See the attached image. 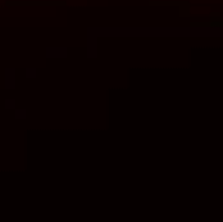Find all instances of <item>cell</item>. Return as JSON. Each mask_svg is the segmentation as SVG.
Returning a JSON list of instances; mask_svg holds the SVG:
<instances>
[{"instance_id":"cell-3","label":"cell","mask_w":223,"mask_h":222,"mask_svg":"<svg viewBox=\"0 0 223 222\" xmlns=\"http://www.w3.org/2000/svg\"><path fill=\"white\" fill-rule=\"evenodd\" d=\"M25 113H26V112L25 111H17V118H25L26 116H25Z\"/></svg>"},{"instance_id":"cell-1","label":"cell","mask_w":223,"mask_h":222,"mask_svg":"<svg viewBox=\"0 0 223 222\" xmlns=\"http://www.w3.org/2000/svg\"><path fill=\"white\" fill-rule=\"evenodd\" d=\"M7 108H14V105H16V100H7Z\"/></svg>"},{"instance_id":"cell-2","label":"cell","mask_w":223,"mask_h":222,"mask_svg":"<svg viewBox=\"0 0 223 222\" xmlns=\"http://www.w3.org/2000/svg\"><path fill=\"white\" fill-rule=\"evenodd\" d=\"M26 76H27V77H35V72H36V71L35 69H27L26 71Z\"/></svg>"}]
</instances>
